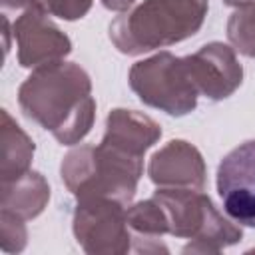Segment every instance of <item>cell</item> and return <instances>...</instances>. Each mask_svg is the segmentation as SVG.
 I'll return each mask as SVG.
<instances>
[{"label":"cell","mask_w":255,"mask_h":255,"mask_svg":"<svg viewBox=\"0 0 255 255\" xmlns=\"http://www.w3.org/2000/svg\"><path fill=\"white\" fill-rule=\"evenodd\" d=\"M128 225L131 231V249L137 253H167L161 235L167 233V221L161 205L151 197L137 201L126 209Z\"/></svg>","instance_id":"13"},{"label":"cell","mask_w":255,"mask_h":255,"mask_svg":"<svg viewBox=\"0 0 255 255\" xmlns=\"http://www.w3.org/2000/svg\"><path fill=\"white\" fill-rule=\"evenodd\" d=\"M227 38L239 54L255 58V0L237 6V10L229 16Z\"/></svg>","instance_id":"15"},{"label":"cell","mask_w":255,"mask_h":255,"mask_svg":"<svg viewBox=\"0 0 255 255\" xmlns=\"http://www.w3.org/2000/svg\"><path fill=\"white\" fill-rule=\"evenodd\" d=\"M22 114L48 129L62 145L80 143L96 120L88 72L74 62L36 68L18 88Z\"/></svg>","instance_id":"1"},{"label":"cell","mask_w":255,"mask_h":255,"mask_svg":"<svg viewBox=\"0 0 255 255\" xmlns=\"http://www.w3.org/2000/svg\"><path fill=\"white\" fill-rule=\"evenodd\" d=\"M227 6H243V4H247V2H251V0H223Z\"/></svg>","instance_id":"19"},{"label":"cell","mask_w":255,"mask_h":255,"mask_svg":"<svg viewBox=\"0 0 255 255\" xmlns=\"http://www.w3.org/2000/svg\"><path fill=\"white\" fill-rule=\"evenodd\" d=\"M92 2L94 0H40V4L46 8L50 16H56L66 22L84 18L90 12Z\"/></svg>","instance_id":"17"},{"label":"cell","mask_w":255,"mask_h":255,"mask_svg":"<svg viewBox=\"0 0 255 255\" xmlns=\"http://www.w3.org/2000/svg\"><path fill=\"white\" fill-rule=\"evenodd\" d=\"M217 193L235 223L255 229V139L243 141L221 159Z\"/></svg>","instance_id":"8"},{"label":"cell","mask_w":255,"mask_h":255,"mask_svg":"<svg viewBox=\"0 0 255 255\" xmlns=\"http://www.w3.org/2000/svg\"><path fill=\"white\" fill-rule=\"evenodd\" d=\"M131 92L149 108L167 116H187L197 108L199 92L191 80L185 56L157 52L151 58L135 62L128 76Z\"/></svg>","instance_id":"6"},{"label":"cell","mask_w":255,"mask_h":255,"mask_svg":"<svg viewBox=\"0 0 255 255\" xmlns=\"http://www.w3.org/2000/svg\"><path fill=\"white\" fill-rule=\"evenodd\" d=\"M4 52L10 50V38L16 40L18 64L22 68H42L62 62L72 52V40L50 20L40 0H0Z\"/></svg>","instance_id":"5"},{"label":"cell","mask_w":255,"mask_h":255,"mask_svg":"<svg viewBox=\"0 0 255 255\" xmlns=\"http://www.w3.org/2000/svg\"><path fill=\"white\" fill-rule=\"evenodd\" d=\"M102 4L112 12H128L135 4V0H102Z\"/></svg>","instance_id":"18"},{"label":"cell","mask_w":255,"mask_h":255,"mask_svg":"<svg viewBox=\"0 0 255 255\" xmlns=\"http://www.w3.org/2000/svg\"><path fill=\"white\" fill-rule=\"evenodd\" d=\"M126 205L108 197L76 199L72 231L90 255H124L131 249Z\"/></svg>","instance_id":"7"},{"label":"cell","mask_w":255,"mask_h":255,"mask_svg":"<svg viewBox=\"0 0 255 255\" xmlns=\"http://www.w3.org/2000/svg\"><path fill=\"white\" fill-rule=\"evenodd\" d=\"M143 173V159L122 153L106 143L70 149L60 165V177L68 191L82 197H108L131 205Z\"/></svg>","instance_id":"3"},{"label":"cell","mask_w":255,"mask_h":255,"mask_svg":"<svg viewBox=\"0 0 255 255\" xmlns=\"http://www.w3.org/2000/svg\"><path fill=\"white\" fill-rule=\"evenodd\" d=\"M147 175L157 187L203 189L207 169L201 151L193 143L171 139L149 157Z\"/></svg>","instance_id":"10"},{"label":"cell","mask_w":255,"mask_h":255,"mask_svg":"<svg viewBox=\"0 0 255 255\" xmlns=\"http://www.w3.org/2000/svg\"><path fill=\"white\" fill-rule=\"evenodd\" d=\"M0 141V181L16 179L30 169L36 147L30 135L12 120L6 110H2Z\"/></svg>","instance_id":"14"},{"label":"cell","mask_w":255,"mask_h":255,"mask_svg":"<svg viewBox=\"0 0 255 255\" xmlns=\"http://www.w3.org/2000/svg\"><path fill=\"white\" fill-rule=\"evenodd\" d=\"M247 253H255V249H251V251H247Z\"/></svg>","instance_id":"20"},{"label":"cell","mask_w":255,"mask_h":255,"mask_svg":"<svg viewBox=\"0 0 255 255\" xmlns=\"http://www.w3.org/2000/svg\"><path fill=\"white\" fill-rule=\"evenodd\" d=\"M159 137L161 128L155 120L135 110L116 108L106 118V131L102 143L131 157L143 159L145 151L153 143H157Z\"/></svg>","instance_id":"11"},{"label":"cell","mask_w":255,"mask_h":255,"mask_svg":"<svg viewBox=\"0 0 255 255\" xmlns=\"http://www.w3.org/2000/svg\"><path fill=\"white\" fill-rule=\"evenodd\" d=\"M153 199L165 213L167 233L191 239L183 247V253H219L243 237L241 227L223 217L201 189L159 187Z\"/></svg>","instance_id":"4"},{"label":"cell","mask_w":255,"mask_h":255,"mask_svg":"<svg viewBox=\"0 0 255 255\" xmlns=\"http://www.w3.org/2000/svg\"><path fill=\"white\" fill-rule=\"evenodd\" d=\"M209 0H143L110 24L112 44L128 56L173 46L199 32Z\"/></svg>","instance_id":"2"},{"label":"cell","mask_w":255,"mask_h":255,"mask_svg":"<svg viewBox=\"0 0 255 255\" xmlns=\"http://www.w3.org/2000/svg\"><path fill=\"white\" fill-rule=\"evenodd\" d=\"M50 201V185L38 171L28 169L16 179L0 181V211H8L24 221L38 217Z\"/></svg>","instance_id":"12"},{"label":"cell","mask_w":255,"mask_h":255,"mask_svg":"<svg viewBox=\"0 0 255 255\" xmlns=\"http://www.w3.org/2000/svg\"><path fill=\"white\" fill-rule=\"evenodd\" d=\"M0 233H2L0 243L6 253H20L28 243V231L24 219L8 211H0Z\"/></svg>","instance_id":"16"},{"label":"cell","mask_w":255,"mask_h":255,"mask_svg":"<svg viewBox=\"0 0 255 255\" xmlns=\"http://www.w3.org/2000/svg\"><path fill=\"white\" fill-rule=\"evenodd\" d=\"M191 80L199 92L211 102L229 98L243 82V66L235 50L223 42H209L197 52L185 56Z\"/></svg>","instance_id":"9"}]
</instances>
